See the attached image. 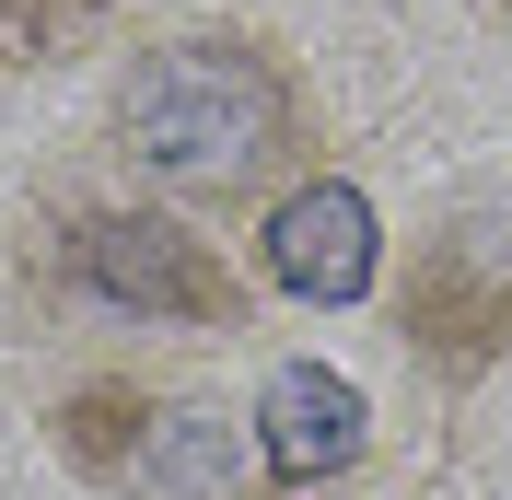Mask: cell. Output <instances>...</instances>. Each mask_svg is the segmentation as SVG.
I'll list each match as a JSON object with an SVG mask.
<instances>
[{
    "instance_id": "6da1fadb",
    "label": "cell",
    "mask_w": 512,
    "mask_h": 500,
    "mask_svg": "<svg viewBox=\"0 0 512 500\" xmlns=\"http://www.w3.org/2000/svg\"><path fill=\"white\" fill-rule=\"evenodd\" d=\"M105 140L175 210H268L291 175H315V105L303 70L245 24H163L105 82Z\"/></svg>"
},
{
    "instance_id": "7a4b0ae2",
    "label": "cell",
    "mask_w": 512,
    "mask_h": 500,
    "mask_svg": "<svg viewBox=\"0 0 512 500\" xmlns=\"http://www.w3.org/2000/svg\"><path fill=\"white\" fill-rule=\"evenodd\" d=\"M47 291L105 326H187V338L256 326V280L175 198H70L47 221Z\"/></svg>"
},
{
    "instance_id": "3957f363",
    "label": "cell",
    "mask_w": 512,
    "mask_h": 500,
    "mask_svg": "<svg viewBox=\"0 0 512 500\" xmlns=\"http://www.w3.org/2000/svg\"><path fill=\"white\" fill-rule=\"evenodd\" d=\"M59 442L70 466H94L105 489H140V500H245V477H268L245 419L187 407V396H140V384H82L59 407Z\"/></svg>"
},
{
    "instance_id": "277c9868",
    "label": "cell",
    "mask_w": 512,
    "mask_h": 500,
    "mask_svg": "<svg viewBox=\"0 0 512 500\" xmlns=\"http://www.w3.org/2000/svg\"><path fill=\"white\" fill-rule=\"evenodd\" d=\"M512 221H443L431 245L408 256V280H396V338L431 361L443 384H478L489 361L512 349Z\"/></svg>"
},
{
    "instance_id": "5b68a950",
    "label": "cell",
    "mask_w": 512,
    "mask_h": 500,
    "mask_svg": "<svg viewBox=\"0 0 512 500\" xmlns=\"http://www.w3.org/2000/svg\"><path fill=\"white\" fill-rule=\"evenodd\" d=\"M256 280L268 291H291V303H315V314H338V303H361V291L384 280V210H373V187L361 175H291L268 210H256Z\"/></svg>"
},
{
    "instance_id": "8992f818",
    "label": "cell",
    "mask_w": 512,
    "mask_h": 500,
    "mask_svg": "<svg viewBox=\"0 0 512 500\" xmlns=\"http://www.w3.org/2000/svg\"><path fill=\"white\" fill-rule=\"evenodd\" d=\"M245 431H256L268 489H338V477L373 466V396L338 361H280V373L256 384Z\"/></svg>"
}]
</instances>
